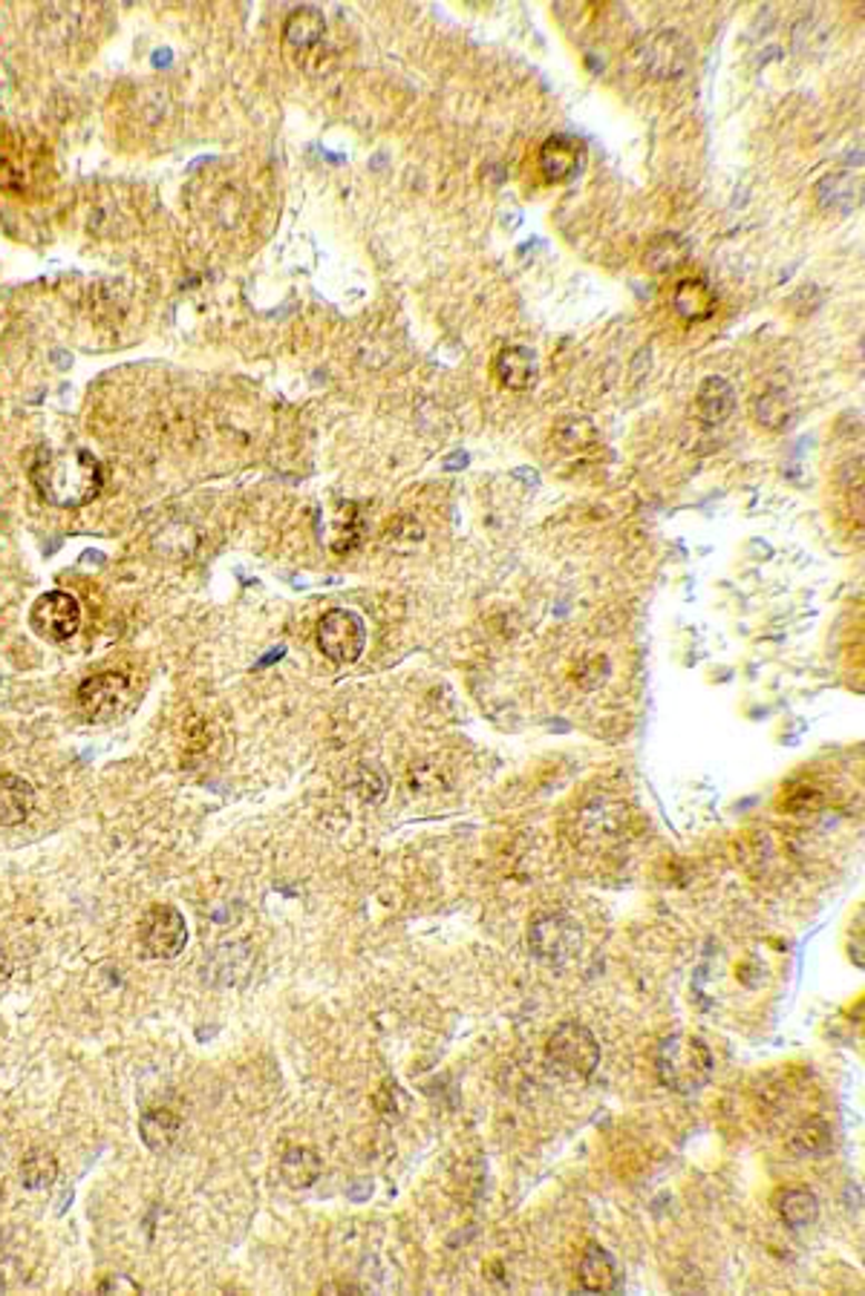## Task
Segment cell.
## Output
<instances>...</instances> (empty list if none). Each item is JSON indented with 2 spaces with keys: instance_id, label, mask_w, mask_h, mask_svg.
Instances as JSON below:
<instances>
[{
  "instance_id": "5",
  "label": "cell",
  "mask_w": 865,
  "mask_h": 1296,
  "mask_svg": "<svg viewBox=\"0 0 865 1296\" xmlns=\"http://www.w3.org/2000/svg\"><path fill=\"white\" fill-rule=\"evenodd\" d=\"M318 649L338 666H349L367 649V625L356 611L332 608L318 623Z\"/></svg>"
},
{
  "instance_id": "8",
  "label": "cell",
  "mask_w": 865,
  "mask_h": 1296,
  "mask_svg": "<svg viewBox=\"0 0 865 1296\" xmlns=\"http://www.w3.org/2000/svg\"><path fill=\"white\" fill-rule=\"evenodd\" d=\"M139 936L150 957L174 959L188 945V925H185L182 910L174 905H154L142 919Z\"/></svg>"
},
{
  "instance_id": "29",
  "label": "cell",
  "mask_w": 865,
  "mask_h": 1296,
  "mask_svg": "<svg viewBox=\"0 0 865 1296\" xmlns=\"http://www.w3.org/2000/svg\"><path fill=\"white\" fill-rule=\"evenodd\" d=\"M823 801H825V796L819 787H814V783H796L794 790H788V796L781 798V810L785 812H814L823 807Z\"/></svg>"
},
{
  "instance_id": "27",
  "label": "cell",
  "mask_w": 865,
  "mask_h": 1296,
  "mask_svg": "<svg viewBox=\"0 0 865 1296\" xmlns=\"http://www.w3.org/2000/svg\"><path fill=\"white\" fill-rule=\"evenodd\" d=\"M421 542H425V527H421V522L410 514L396 516L385 530V545L387 548L398 550V554H410V550L416 548V545H421Z\"/></svg>"
},
{
  "instance_id": "6",
  "label": "cell",
  "mask_w": 865,
  "mask_h": 1296,
  "mask_svg": "<svg viewBox=\"0 0 865 1296\" xmlns=\"http://www.w3.org/2000/svg\"><path fill=\"white\" fill-rule=\"evenodd\" d=\"M531 954L548 965H565L580 951V928L568 914H543L531 923Z\"/></svg>"
},
{
  "instance_id": "11",
  "label": "cell",
  "mask_w": 865,
  "mask_h": 1296,
  "mask_svg": "<svg viewBox=\"0 0 865 1296\" xmlns=\"http://www.w3.org/2000/svg\"><path fill=\"white\" fill-rule=\"evenodd\" d=\"M586 162V147L574 136H548L537 153V167L548 185H563L580 174Z\"/></svg>"
},
{
  "instance_id": "12",
  "label": "cell",
  "mask_w": 865,
  "mask_h": 1296,
  "mask_svg": "<svg viewBox=\"0 0 865 1296\" xmlns=\"http://www.w3.org/2000/svg\"><path fill=\"white\" fill-rule=\"evenodd\" d=\"M692 245L684 234L678 231H661L647 243L643 249V269L655 277H670L678 269H684L690 263Z\"/></svg>"
},
{
  "instance_id": "24",
  "label": "cell",
  "mask_w": 865,
  "mask_h": 1296,
  "mask_svg": "<svg viewBox=\"0 0 865 1296\" xmlns=\"http://www.w3.org/2000/svg\"><path fill=\"white\" fill-rule=\"evenodd\" d=\"M794 416H796L794 401H790L788 392L779 387H768L754 401V418L759 421V427H765V430L770 432L788 430L790 423H794Z\"/></svg>"
},
{
  "instance_id": "15",
  "label": "cell",
  "mask_w": 865,
  "mask_h": 1296,
  "mask_svg": "<svg viewBox=\"0 0 865 1296\" xmlns=\"http://www.w3.org/2000/svg\"><path fill=\"white\" fill-rule=\"evenodd\" d=\"M817 205L823 211L852 214L863 205V176L852 170L828 174L817 182Z\"/></svg>"
},
{
  "instance_id": "26",
  "label": "cell",
  "mask_w": 865,
  "mask_h": 1296,
  "mask_svg": "<svg viewBox=\"0 0 865 1296\" xmlns=\"http://www.w3.org/2000/svg\"><path fill=\"white\" fill-rule=\"evenodd\" d=\"M21 1185L27 1190H49L58 1179V1161L52 1152L47 1150H29L21 1161Z\"/></svg>"
},
{
  "instance_id": "16",
  "label": "cell",
  "mask_w": 865,
  "mask_h": 1296,
  "mask_svg": "<svg viewBox=\"0 0 865 1296\" xmlns=\"http://www.w3.org/2000/svg\"><path fill=\"white\" fill-rule=\"evenodd\" d=\"M672 303H676V312L687 323H704V320L716 314L719 300H716V292H712V285L704 277H687L676 285Z\"/></svg>"
},
{
  "instance_id": "10",
  "label": "cell",
  "mask_w": 865,
  "mask_h": 1296,
  "mask_svg": "<svg viewBox=\"0 0 865 1296\" xmlns=\"http://www.w3.org/2000/svg\"><path fill=\"white\" fill-rule=\"evenodd\" d=\"M623 818H626V807L614 805L609 798H597L592 805L580 807L574 839L586 847L614 845L623 836Z\"/></svg>"
},
{
  "instance_id": "34",
  "label": "cell",
  "mask_w": 865,
  "mask_h": 1296,
  "mask_svg": "<svg viewBox=\"0 0 865 1296\" xmlns=\"http://www.w3.org/2000/svg\"><path fill=\"white\" fill-rule=\"evenodd\" d=\"M514 476H517V479H525L528 485H540V476L534 470H514Z\"/></svg>"
},
{
  "instance_id": "30",
  "label": "cell",
  "mask_w": 865,
  "mask_h": 1296,
  "mask_svg": "<svg viewBox=\"0 0 865 1296\" xmlns=\"http://www.w3.org/2000/svg\"><path fill=\"white\" fill-rule=\"evenodd\" d=\"M358 792H361L370 805H378L381 798L387 796V781L385 776L378 770H372V767H361V778H358Z\"/></svg>"
},
{
  "instance_id": "20",
  "label": "cell",
  "mask_w": 865,
  "mask_h": 1296,
  "mask_svg": "<svg viewBox=\"0 0 865 1296\" xmlns=\"http://www.w3.org/2000/svg\"><path fill=\"white\" fill-rule=\"evenodd\" d=\"M774 1207L790 1230H805L819 1219V1201L808 1187H785L774 1196Z\"/></svg>"
},
{
  "instance_id": "2",
  "label": "cell",
  "mask_w": 865,
  "mask_h": 1296,
  "mask_svg": "<svg viewBox=\"0 0 865 1296\" xmlns=\"http://www.w3.org/2000/svg\"><path fill=\"white\" fill-rule=\"evenodd\" d=\"M658 1081L678 1095H692L710 1083L716 1058L710 1046L696 1034H670L661 1040L655 1054Z\"/></svg>"
},
{
  "instance_id": "9",
  "label": "cell",
  "mask_w": 865,
  "mask_h": 1296,
  "mask_svg": "<svg viewBox=\"0 0 865 1296\" xmlns=\"http://www.w3.org/2000/svg\"><path fill=\"white\" fill-rule=\"evenodd\" d=\"M78 707L96 723L113 721L130 703V680L122 672H101L78 686Z\"/></svg>"
},
{
  "instance_id": "22",
  "label": "cell",
  "mask_w": 865,
  "mask_h": 1296,
  "mask_svg": "<svg viewBox=\"0 0 865 1296\" xmlns=\"http://www.w3.org/2000/svg\"><path fill=\"white\" fill-rule=\"evenodd\" d=\"M323 1158L312 1147H289L280 1158V1176L294 1190H307L321 1179Z\"/></svg>"
},
{
  "instance_id": "7",
  "label": "cell",
  "mask_w": 865,
  "mask_h": 1296,
  "mask_svg": "<svg viewBox=\"0 0 865 1296\" xmlns=\"http://www.w3.org/2000/svg\"><path fill=\"white\" fill-rule=\"evenodd\" d=\"M29 625L47 643H67L78 634L81 625V605L67 591H47L29 611Z\"/></svg>"
},
{
  "instance_id": "19",
  "label": "cell",
  "mask_w": 865,
  "mask_h": 1296,
  "mask_svg": "<svg viewBox=\"0 0 865 1296\" xmlns=\"http://www.w3.org/2000/svg\"><path fill=\"white\" fill-rule=\"evenodd\" d=\"M36 807V792L32 783L23 781L21 776L3 772L0 776V827H18L23 825Z\"/></svg>"
},
{
  "instance_id": "18",
  "label": "cell",
  "mask_w": 865,
  "mask_h": 1296,
  "mask_svg": "<svg viewBox=\"0 0 865 1296\" xmlns=\"http://www.w3.org/2000/svg\"><path fill=\"white\" fill-rule=\"evenodd\" d=\"M139 1136L147 1150L156 1152V1156H165L179 1141L182 1118L174 1110H165V1107L145 1110L139 1118Z\"/></svg>"
},
{
  "instance_id": "3",
  "label": "cell",
  "mask_w": 865,
  "mask_h": 1296,
  "mask_svg": "<svg viewBox=\"0 0 865 1296\" xmlns=\"http://www.w3.org/2000/svg\"><path fill=\"white\" fill-rule=\"evenodd\" d=\"M545 1061L563 1081H586L601 1066V1043L583 1023H560L545 1043Z\"/></svg>"
},
{
  "instance_id": "32",
  "label": "cell",
  "mask_w": 865,
  "mask_h": 1296,
  "mask_svg": "<svg viewBox=\"0 0 865 1296\" xmlns=\"http://www.w3.org/2000/svg\"><path fill=\"white\" fill-rule=\"evenodd\" d=\"M461 467H468V452H454L445 458V470H461Z\"/></svg>"
},
{
  "instance_id": "17",
  "label": "cell",
  "mask_w": 865,
  "mask_h": 1296,
  "mask_svg": "<svg viewBox=\"0 0 865 1296\" xmlns=\"http://www.w3.org/2000/svg\"><path fill=\"white\" fill-rule=\"evenodd\" d=\"M696 407H698V416H701V421L704 423H725L727 418L733 416L736 409V389L733 383L727 381V378H721V374H710V378H704L701 381V387H698V396H696Z\"/></svg>"
},
{
  "instance_id": "1",
  "label": "cell",
  "mask_w": 865,
  "mask_h": 1296,
  "mask_svg": "<svg viewBox=\"0 0 865 1296\" xmlns=\"http://www.w3.org/2000/svg\"><path fill=\"white\" fill-rule=\"evenodd\" d=\"M29 479L47 505L76 510L90 505L101 493L105 472L93 452L81 447H56V450H41V456L29 467Z\"/></svg>"
},
{
  "instance_id": "25",
  "label": "cell",
  "mask_w": 865,
  "mask_h": 1296,
  "mask_svg": "<svg viewBox=\"0 0 865 1296\" xmlns=\"http://www.w3.org/2000/svg\"><path fill=\"white\" fill-rule=\"evenodd\" d=\"M790 1152L799 1158H817L830 1150V1127L823 1118H808L799 1127H794L788 1136Z\"/></svg>"
},
{
  "instance_id": "13",
  "label": "cell",
  "mask_w": 865,
  "mask_h": 1296,
  "mask_svg": "<svg viewBox=\"0 0 865 1296\" xmlns=\"http://www.w3.org/2000/svg\"><path fill=\"white\" fill-rule=\"evenodd\" d=\"M577 1285L586 1294H614L621 1288V1270L618 1261L601 1245H586L577 1265Z\"/></svg>"
},
{
  "instance_id": "14",
  "label": "cell",
  "mask_w": 865,
  "mask_h": 1296,
  "mask_svg": "<svg viewBox=\"0 0 865 1296\" xmlns=\"http://www.w3.org/2000/svg\"><path fill=\"white\" fill-rule=\"evenodd\" d=\"M496 378L511 392H528L540 381L537 352L531 347H505L496 354Z\"/></svg>"
},
{
  "instance_id": "28",
  "label": "cell",
  "mask_w": 865,
  "mask_h": 1296,
  "mask_svg": "<svg viewBox=\"0 0 865 1296\" xmlns=\"http://www.w3.org/2000/svg\"><path fill=\"white\" fill-rule=\"evenodd\" d=\"M609 674H612V663L606 654H589L574 666V683L586 692H597L601 686H606Z\"/></svg>"
},
{
  "instance_id": "33",
  "label": "cell",
  "mask_w": 865,
  "mask_h": 1296,
  "mask_svg": "<svg viewBox=\"0 0 865 1296\" xmlns=\"http://www.w3.org/2000/svg\"><path fill=\"white\" fill-rule=\"evenodd\" d=\"M9 977H12V963H9L7 951L0 948V983H7Z\"/></svg>"
},
{
  "instance_id": "21",
  "label": "cell",
  "mask_w": 865,
  "mask_h": 1296,
  "mask_svg": "<svg viewBox=\"0 0 865 1296\" xmlns=\"http://www.w3.org/2000/svg\"><path fill=\"white\" fill-rule=\"evenodd\" d=\"M552 441L557 450L577 456V452H589L601 445V430L597 423L586 416H563L552 430Z\"/></svg>"
},
{
  "instance_id": "4",
  "label": "cell",
  "mask_w": 865,
  "mask_h": 1296,
  "mask_svg": "<svg viewBox=\"0 0 865 1296\" xmlns=\"http://www.w3.org/2000/svg\"><path fill=\"white\" fill-rule=\"evenodd\" d=\"M692 58H696V47L678 29L649 32L632 47V61L638 70L649 78H658V81H676L684 76L692 67Z\"/></svg>"
},
{
  "instance_id": "31",
  "label": "cell",
  "mask_w": 865,
  "mask_h": 1296,
  "mask_svg": "<svg viewBox=\"0 0 865 1296\" xmlns=\"http://www.w3.org/2000/svg\"><path fill=\"white\" fill-rule=\"evenodd\" d=\"M113 1290H122V1294H139V1285L133 1283V1279H127L125 1274H113V1276H105L101 1283H98V1294H113Z\"/></svg>"
},
{
  "instance_id": "23",
  "label": "cell",
  "mask_w": 865,
  "mask_h": 1296,
  "mask_svg": "<svg viewBox=\"0 0 865 1296\" xmlns=\"http://www.w3.org/2000/svg\"><path fill=\"white\" fill-rule=\"evenodd\" d=\"M327 32V18L318 7L294 9L283 23V41L292 49H312Z\"/></svg>"
}]
</instances>
